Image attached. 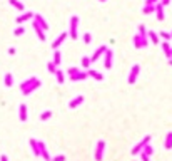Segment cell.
<instances>
[{
    "mask_svg": "<svg viewBox=\"0 0 172 161\" xmlns=\"http://www.w3.org/2000/svg\"><path fill=\"white\" fill-rule=\"evenodd\" d=\"M159 39H164L166 42H169L170 39H172V35H170V32H166V30H162V32L159 34Z\"/></svg>",
    "mask_w": 172,
    "mask_h": 161,
    "instance_id": "cell-29",
    "label": "cell"
},
{
    "mask_svg": "<svg viewBox=\"0 0 172 161\" xmlns=\"http://www.w3.org/2000/svg\"><path fill=\"white\" fill-rule=\"evenodd\" d=\"M28 143H30V148H32V153H34V155H35V156H40V149H38V144H37V139H34V138H32V139H30V141H28Z\"/></svg>",
    "mask_w": 172,
    "mask_h": 161,
    "instance_id": "cell-21",
    "label": "cell"
},
{
    "mask_svg": "<svg viewBox=\"0 0 172 161\" xmlns=\"http://www.w3.org/2000/svg\"><path fill=\"white\" fill-rule=\"evenodd\" d=\"M9 54L10 56H13V54H15V47H9Z\"/></svg>",
    "mask_w": 172,
    "mask_h": 161,
    "instance_id": "cell-40",
    "label": "cell"
},
{
    "mask_svg": "<svg viewBox=\"0 0 172 161\" xmlns=\"http://www.w3.org/2000/svg\"><path fill=\"white\" fill-rule=\"evenodd\" d=\"M32 29H34V32H35V34H37L38 40H40V42H45V32H44V30H42V29H40V27H38V25H37V24H35V22H34V20H32Z\"/></svg>",
    "mask_w": 172,
    "mask_h": 161,
    "instance_id": "cell-13",
    "label": "cell"
},
{
    "mask_svg": "<svg viewBox=\"0 0 172 161\" xmlns=\"http://www.w3.org/2000/svg\"><path fill=\"white\" fill-rule=\"evenodd\" d=\"M164 148L166 149H172V133L166 134V141H164Z\"/></svg>",
    "mask_w": 172,
    "mask_h": 161,
    "instance_id": "cell-25",
    "label": "cell"
},
{
    "mask_svg": "<svg viewBox=\"0 0 172 161\" xmlns=\"http://www.w3.org/2000/svg\"><path fill=\"white\" fill-rule=\"evenodd\" d=\"M160 0H145L144 5H156V3H159Z\"/></svg>",
    "mask_w": 172,
    "mask_h": 161,
    "instance_id": "cell-37",
    "label": "cell"
},
{
    "mask_svg": "<svg viewBox=\"0 0 172 161\" xmlns=\"http://www.w3.org/2000/svg\"><path fill=\"white\" fill-rule=\"evenodd\" d=\"M134 45H135V49H142V39L139 34L134 35Z\"/></svg>",
    "mask_w": 172,
    "mask_h": 161,
    "instance_id": "cell-28",
    "label": "cell"
},
{
    "mask_svg": "<svg viewBox=\"0 0 172 161\" xmlns=\"http://www.w3.org/2000/svg\"><path fill=\"white\" fill-rule=\"evenodd\" d=\"M79 71H80V69H79V67H69V69H67V72H69V76H74V74H77L79 72Z\"/></svg>",
    "mask_w": 172,
    "mask_h": 161,
    "instance_id": "cell-35",
    "label": "cell"
},
{
    "mask_svg": "<svg viewBox=\"0 0 172 161\" xmlns=\"http://www.w3.org/2000/svg\"><path fill=\"white\" fill-rule=\"evenodd\" d=\"M156 17H157V20H164V7L160 5V3H156Z\"/></svg>",
    "mask_w": 172,
    "mask_h": 161,
    "instance_id": "cell-19",
    "label": "cell"
},
{
    "mask_svg": "<svg viewBox=\"0 0 172 161\" xmlns=\"http://www.w3.org/2000/svg\"><path fill=\"white\" fill-rule=\"evenodd\" d=\"M42 86V81L38 79V77H35V76H32V77H28V79H25L22 84H20V91H22V94L24 96H28V94H32V92L35 91V89H38Z\"/></svg>",
    "mask_w": 172,
    "mask_h": 161,
    "instance_id": "cell-1",
    "label": "cell"
},
{
    "mask_svg": "<svg viewBox=\"0 0 172 161\" xmlns=\"http://www.w3.org/2000/svg\"><path fill=\"white\" fill-rule=\"evenodd\" d=\"M170 35H172V32H170Z\"/></svg>",
    "mask_w": 172,
    "mask_h": 161,
    "instance_id": "cell-44",
    "label": "cell"
},
{
    "mask_svg": "<svg viewBox=\"0 0 172 161\" xmlns=\"http://www.w3.org/2000/svg\"><path fill=\"white\" fill-rule=\"evenodd\" d=\"M67 35H69V32H62V34H60L59 37H57L55 40L52 42V49H53V51H57V49H59L60 45L64 44V40H65V39H67Z\"/></svg>",
    "mask_w": 172,
    "mask_h": 161,
    "instance_id": "cell-9",
    "label": "cell"
},
{
    "mask_svg": "<svg viewBox=\"0 0 172 161\" xmlns=\"http://www.w3.org/2000/svg\"><path fill=\"white\" fill-rule=\"evenodd\" d=\"M50 117H52V111H50V109L44 111V113L40 114V119H42V121H47V119H50Z\"/></svg>",
    "mask_w": 172,
    "mask_h": 161,
    "instance_id": "cell-32",
    "label": "cell"
},
{
    "mask_svg": "<svg viewBox=\"0 0 172 161\" xmlns=\"http://www.w3.org/2000/svg\"><path fill=\"white\" fill-rule=\"evenodd\" d=\"M53 64H55L57 67L60 66V64H62V52L59 51V49H57V51H53V60H52Z\"/></svg>",
    "mask_w": 172,
    "mask_h": 161,
    "instance_id": "cell-20",
    "label": "cell"
},
{
    "mask_svg": "<svg viewBox=\"0 0 172 161\" xmlns=\"http://www.w3.org/2000/svg\"><path fill=\"white\" fill-rule=\"evenodd\" d=\"M24 34H25V27L24 25H19L15 30H13V35H15V37H20V35H24Z\"/></svg>",
    "mask_w": 172,
    "mask_h": 161,
    "instance_id": "cell-31",
    "label": "cell"
},
{
    "mask_svg": "<svg viewBox=\"0 0 172 161\" xmlns=\"http://www.w3.org/2000/svg\"><path fill=\"white\" fill-rule=\"evenodd\" d=\"M84 101H85L84 96H82V94H77V96L72 99V101L69 102V109H77L80 104H84Z\"/></svg>",
    "mask_w": 172,
    "mask_h": 161,
    "instance_id": "cell-8",
    "label": "cell"
},
{
    "mask_svg": "<svg viewBox=\"0 0 172 161\" xmlns=\"http://www.w3.org/2000/svg\"><path fill=\"white\" fill-rule=\"evenodd\" d=\"M104 151H105V141H104V139H99L97 146H95V161L104 159Z\"/></svg>",
    "mask_w": 172,
    "mask_h": 161,
    "instance_id": "cell-5",
    "label": "cell"
},
{
    "mask_svg": "<svg viewBox=\"0 0 172 161\" xmlns=\"http://www.w3.org/2000/svg\"><path fill=\"white\" fill-rule=\"evenodd\" d=\"M87 71H79L77 74H74V76H70L69 79H70V82H80V81H85L87 79Z\"/></svg>",
    "mask_w": 172,
    "mask_h": 161,
    "instance_id": "cell-10",
    "label": "cell"
},
{
    "mask_svg": "<svg viewBox=\"0 0 172 161\" xmlns=\"http://www.w3.org/2000/svg\"><path fill=\"white\" fill-rule=\"evenodd\" d=\"M32 20H34L35 24H37L38 27L42 29V30H49V24H47V20L44 19V15H40V13H34V17H32Z\"/></svg>",
    "mask_w": 172,
    "mask_h": 161,
    "instance_id": "cell-6",
    "label": "cell"
},
{
    "mask_svg": "<svg viewBox=\"0 0 172 161\" xmlns=\"http://www.w3.org/2000/svg\"><path fill=\"white\" fill-rule=\"evenodd\" d=\"M167 60H169V64H170V66H172V59H167Z\"/></svg>",
    "mask_w": 172,
    "mask_h": 161,
    "instance_id": "cell-42",
    "label": "cell"
},
{
    "mask_svg": "<svg viewBox=\"0 0 172 161\" xmlns=\"http://www.w3.org/2000/svg\"><path fill=\"white\" fill-rule=\"evenodd\" d=\"M50 161H65V156L59 155V156H55V158H50Z\"/></svg>",
    "mask_w": 172,
    "mask_h": 161,
    "instance_id": "cell-36",
    "label": "cell"
},
{
    "mask_svg": "<svg viewBox=\"0 0 172 161\" xmlns=\"http://www.w3.org/2000/svg\"><path fill=\"white\" fill-rule=\"evenodd\" d=\"M139 74H141V66H139V64H134V66L130 67V71H129V76H127V82H129V84H135Z\"/></svg>",
    "mask_w": 172,
    "mask_h": 161,
    "instance_id": "cell-3",
    "label": "cell"
},
{
    "mask_svg": "<svg viewBox=\"0 0 172 161\" xmlns=\"http://www.w3.org/2000/svg\"><path fill=\"white\" fill-rule=\"evenodd\" d=\"M162 51L167 59H172V45H169V42H162Z\"/></svg>",
    "mask_w": 172,
    "mask_h": 161,
    "instance_id": "cell-18",
    "label": "cell"
},
{
    "mask_svg": "<svg viewBox=\"0 0 172 161\" xmlns=\"http://www.w3.org/2000/svg\"><path fill=\"white\" fill-rule=\"evenodd\" d=\"M170 2H172V0H160L159 3H160V5H162V7H167V5H169V3H170Z\"/></svg>",
    "mask_w": 172,
    "mask_h": 161,
    "instance_id": "cell-38",
    "label": "cell"
},
{
    "mask_svg": "<svg viewBox=\"0 0 172 161\" xmlns=\"http://www.w3.org/2000/svg\"><path fill=\"white\" fill-rule=\"evenodd\" d=\"M87 76L94 77L95 81H104V74L99 72V71H95V69H87Z\"/></svg>",
    "mask_w": 172,
    "mask_h": 161,
    "instance_id": "cell-15",
    "label": "cell"
},
{
    "mask_svg": "<svg viewBox=\"0 0 172 161\" xmlns=\"http://www.w3.org/2000/svg\"><path fill=\"white\" fill-rule=\"evenodd\" d=\"M3 84H5L7 87H12V84H13V76H12V72H7L5 76H3Z\"/></svg>",
    "mask_w": 172,
    "mask_h": 161,
    "instance_id": "cell-22",
    "label": "cell"
},
{
    "mask_svg": "<svg viewBox=\"0 0 172 161\" xmlns=\"http://www.w3.org/2000/svg\"><path fill=\"white\" fill-rule=\"evenodd\" d=\"M142 12L145 15H150V13H156V5H144L142 7Z\"/></svg>",
    "mask_w": 172,
    "mask_h": 161,
    "instance_id": "cell-26",
    "label": "cell"
},
{
    "mask_svg": "<svg viewBox=\"0 0 172 161\" xmlns=\"http://www.w3.org/2000/svg\"><path fill=\"white\" fill-rule=\"evenodd\" d=\"M99 2H102V3H104V2H107V0H99Z\"/></svg>",
    "mask_w": 172,
    "mask_h": 161,
    "instance_id": "cell-43",
    "label": "cell"
},
{
    "mask_svg": "<svg viewBox=\"0 0 172 161\" xmlns=\"http://www.w3.org/2000/svg\"><path fill=\"white\" fill-rule=\"evenodd\" d=\"M150 143V134H147V136H144V139H142V141H139L137 144L134 146V149H132V155H141L142 153V149L145 148V146H147Z\"/></svg>",
    "mask_w": 172,
    "mask_h": 161,
    "instance_id": "cell-4",
    "label": "cell"
},
{
    "mask_svg": "<svg viewBox=\"0 0 172 161\" xmlns=\"http://www.w3.org/2000/svg\"><path fill=\"white\" fill-rule=\"evenodd\" d=\"M90 42H92V34H90V32H85V34H84V44H90Z\"/></svg>",
    "mask_w": 172,
    "mask_h": 161,
    "instance_id": "cell-34",
    "label": "cell"
},
{
    "mask_svg": "<svg viewBox=\"0 0 172 161\" xmlns=\"http://www.w3.org/2000/svg\"><path fill=\"white\" fill-rule=\"evenodd\" d=\"M19 117L22 123H25V121L28 119V113H27V106L25 104H20L19 106Z\"/></svg>",
    "mask_w": 172,
    "mask_h": 161,
    "instance_id": "cell-14",
    "label": "cell"
},
{
    "mask_svg": "<svg viewBox=\"0 0 172 161\" xmlns=\"http://www.w3.org/2000/svg\"><path fill=\"white\" fill-rule=\"evenodd\" d=\"M37 144H38V149H40V156L45 161H50V155H49V149H47V146H45V143L44 141H37Z\"/></svg>",
    "mask_w": 172,
    "mask_h": 161,
    "instance_id": "cell-11",
    "label": "cell"
},
{
    "mask_svg": "<svg viewBox=\"0 0 172 161\" xmlns=\"http://www.w3.org/2000/svg\"><path fill=\"white\" fill-rule=\"evenodd\" d=\"M90 57L89 56H84L82 57V67H84V69H90Z\"/></svg>",
    "mask_w": 172,
    "mask_h": 161,
    "instance_id": "cell-27",
    "label": "cell"
},
{
    "mask_svg": "<svg viewBox=\"0 0 172 161\" xmlns=\"http://www.w3.org/2000/svg\"><path fill=\"white\" fill-rule=\"evenodd\" d=\"M47 71H49V72H52V74H55V71H57V66L52 62V60H49V62H47Z\"/></svg>",
    "mask_w": 172,
    "mask_h": 161,
    "instance_id": "cell-33",
    "label": "cell"
},
{
    "mask_svg": "<svg viewBox=\"0 0 172 161\" xmlns=\"http://www.w3.org/2000/svg\"><path fill=\"white\" fill-rule=\"evenodd\" d=\"M147 40H149V44H159V34H156L154 30H149L147 32Z\"/></svg>",
    "mask_w": 172,
    "mask_h": 161,
    "instance_id": "cell-16",
    "label": "cell"
},
{
    "mask_svg": "<svg viewBox=\"0 0 172 161\" xmlns=\"http://www.w3.org/2000/svg\"><path fill=\"white\" fill-rule=\"evenodd\" d=\"M112 62H114V52L110 49H107L105 54H104V67L105 69H110L112 67Z\"/></svg>",
    "mask_w": 172,
    "mask_h": 161,
    "instance_id": "cell-7",
    "label": "cell"
},
{
    "mask_svg": "<svg viewBox=\"0 0 172 161\" xmlns=\"http://www.w3.org/2000/svg\"><path fill=\"white\" fill-rule=\"evenodd\" d=\"M55 77H57V82H59V84H64V82H65V74H64L62 69L55 71Z\"/></svg>",
    "mask_w": 172,
    "mask_h": 161,
    "instance_id": "cell-24",
    "label": "cell"
},
{
    "mask_svg": "<svg viewBox=\"0 0 172 161\" xmlns=\"http://www.w3.org/2000/svg\"><path fill=\"white\" fill-rule=\"evenodd\" d=\"M9 3H10L12 7H15L17 10H20V12H24V10H25V5L20 2V0H9Z\"/></svg>",
    "mask_w": 172,
    "mask_h": 161,
    "instance_id": "cell-23",
    "label": "cell"
},
{
    "mask_svg": "<svg viewBox=\"0 0 172 161\" xmlns=\"http://www.w3.org/2000/svg\"><path fill=\"white\" fill-rule=\"evenodd\" d=\"M105 51H107V45H100V47L97 49V51L94 52V56L90 57V62H95V60H99L100 57H102L104 54H105Z\"/></svg>",
    "mask_w": 172,
    "mask_h": 161,
    "instance_id": "cell-12",
    "label": "cell"
},
{
    "mask_svg": "<svg viewBox=\"0 0 172 161\" xmlns=\"http://www.w3.org/2000/svg\"><path fill=\"white\" fill-rule=\"evenodd\" d=\"M0 161H9V158H7V155H2V156H0Z\"/></svg>",
    "mask_w": 172,
    "mask_h": 161,
    "instance_id": "cell-41",
    "label": "cell"
},
{
    "mask_svg": "<svg viewBox=\"0 0 172 161\" xmlns=\"http://www.w3.org/2000/svg\"><path fill=\"white\" fill-rule=\"evenodd\" d=\"M142 153H144L145 156H149V158H150V156L154 155V148H152V146H150V144H147V146H145L144 149H142Z\"/></svg>",
    "mask_w": 172,
    "mask_h": 161,
    "instance_id": "cell-30",
    "label": "cell"
},
{
    "mask_svg": "<svg viewBox=\"0 0 172 161\" xmlns=\"http://www.w3.org/2000/svg\"><path fill=\"white\" fill-rule=\"evenodd\" d=\"M32 17H34V13H32V12H24L22 15H19V17H17V22H19L20 25H22V24L25 22V20H30Z\"/></svg>",
    "mask_w": 172,
    "mask_h": 161,
    "instance_id": "cell-17",
    "label": "cell"
},
{
    "mask_svg": "<svg viewBox=\"0 0 172 161\" xmlns=\"http://www.w3.org/2000/svg\"><path fill=\"white\" fill-rule=\"evenodd\" d=\"M141 159H142V161H149L150 158H149V156H145L144 153H141Z\"/></svg>",
    "mask_w": 172,
    "mask_h": 161,
    "instance_id": "cell-39",
    "label": "cell"
},
{
    "mask_svg": "<svg viewBox=\"0 0 172 161\" xmlns=\"http://www.w3.org/2000/svg\"><path fill=\"white\" fill-rule=\"evenodd\" d=\"M69 35L74 39V40H77V39H79V15H72V17H70Z\"/></svg>",
    "mask_w": 172,
    "mask_h": 161,
    "instance_id": "cell-2",
    "label": "cell"
}]
</instances>
